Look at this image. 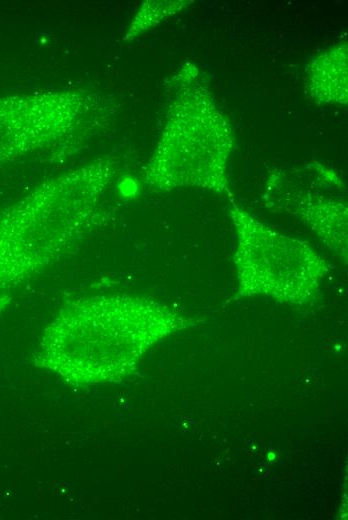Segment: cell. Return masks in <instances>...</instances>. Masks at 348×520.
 Masks as SVG:
<instances>
[{
    "mask_svg": "<svg viewBox=\"0 0 348 520\" xmlns=\"http://www.w3.org/2000/svg\"><path fill=\"white\" fill-rule=\"evenodd\" d=\"M189 325V319L150 298L81 297L46 327L35 363L70 385L115 382L132 374L154 344Z\"/></svg>",
    "mask_w": 348,
    "mask_h": 520,
    "instance_id": "1",
    "label": "cell"
},
{
    "mask_svg": "<svg viewBox=\"0 0 348 520\" xmlns=\"http://www.w3.org/2000/svg\"><path fill=\"white\" fill-rule=\"evenodd\" d=\"M236 231L234 298L266 296L304 304L317 294L330 264L306 241L280 234L233 204Z\"/></svg>",
    "mask_w": 348,
    "mask_h": 520,
    "instance_id": "3",
    "label": "cell"
},
{
    "mask_svg": "<svg viewBox=\"0 0 348 520\" xmlns=\"http://www.w3.org/2000/svg\"><path fill=\"white\" fill-rule=\"evenodd\" d=\"M103 171L68 178L40 195L31 218L0 225V289L22 283L74 250L90 230L88 208Z\"/></svg>",
    "mask_w": 348,
    "mask_h": 520,
    "instance_id": "2",
    "label": "cell"
}]
</instances>
